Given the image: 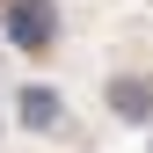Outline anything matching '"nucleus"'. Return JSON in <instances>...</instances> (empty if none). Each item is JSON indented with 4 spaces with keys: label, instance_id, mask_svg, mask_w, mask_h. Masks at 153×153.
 <instances>
[{
    "label": "nucleus",
    "instance_id": "nucleus-1",
    "mask_svg": "<svg viewBox=\"0 0 153 153\" xmlns=\"http://www.w3.org/2000/svg\"><path fill=\"white\" fill-rule=\"evenodd\" d=\"M0 29H7L15 51H51L59 7H51V0H7V7H0Z\"/></svg>",
    "mask_w": 153,
    "mask_h": 153
},
{
    "label": "nucleus",
    "instance_id": "nucleus-2",
    "mask_svg": "<svg viewBox=\"0 0 153 153\" xmlns=\"http://www.w3.org/2000/svg\"><path fill=\"white\" fill-rule=\"evenodd\" d=\"M15 109H22L29 131H51V124H59V95H51V88H22V95H15Z\"/></svg>",
    "mask_w": 153,
    "mask_h": 153
},
{
    "label": "nucleus",
    "instance_id": "nucleus-3",
    "mask_svg": "<svg viewBox=\"0 0 153 153\" xmlns=\"http://www.w3.org/2000/svg\"><path fill=\"white\" fill-rule=\"evenodd\" d=\"M109 102H117V117H146V109H153L139 80H117V88H109Z\"/></svg>",
    "mask_w": 153,
    "mask_h": 153
}]
</instances>
